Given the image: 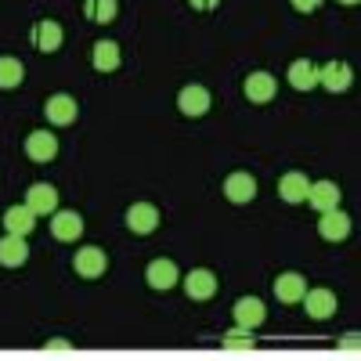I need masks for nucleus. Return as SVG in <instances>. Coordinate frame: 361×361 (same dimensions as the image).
I'll use <instances>...</instances> for the list:
<instances>
[{
    "label": "nucleus",
    "mask_w": 361,
    "mask_h": 361,
    "mask_svg": "<svg viewBox=\"0 0 361 361\" xmlns=\"http://www.w3.org/2000/svg\"><path fill=\"white\" fill-rule=\"evenodd\" d=\"M29 44H33L40 54H54L58 47L66 44V29H62V22H54V18H40L33 29H29Z\"/></svg>",
    "instance_id": "1"
},
{
    "label": "nucleus",
    "mask_w": 361,
    "mask_h": 361,
    "mask_svg": "<svg viewBox=\"0 0 361 361\" xmlns=\"http://www.w3.org/2000/svg\"><path fill=\"white\" fill-rule=\"evenodd\" d=\"M73 271L80 279H102L109 271V253L102 246H80V253L73 257Z\"/></svg>",
    "instance_id": "2"
},
{
    "label": "nucleus",
    "mask_w": 361,
    "mask_h": 361,
    "mask_svg": "<svg viewBox=\"0 0 361 361\" xmlns=\"http://www.w3.org/2000/svg\"><path fill=\"white\" fill-rule=\"evenodd\" d=\"M209 105H214V98H209V90L202 83H188V87H180V94H177V109L185 112L188 119H199L209 112Z\"/></svg>",
    "instance_id": "3"
},
{
    "label": "nucleus",
    "mask_w": 361,
    "mask_h": 361,
    "mask_svg": "<svg viewBox=\"0 0 361 361\" xmlns=\"http://www.w3.org/2000/svg\"><path fill=\"white\" fill-rule=\"evenodd\" d=\"M44 116H47L51 127H69V123H76L80 105H76L73 94H51V98L44 102Z\"/></svg>",
    "instance_id": "4"
},
{
    "label": "nucleus",
    "mask_w": 361,
    "mask_h": 361,
    "mask_svg": "<svg viewBox=\"0 0 361 361\" xmlns=\"http://www.w3.org/2000/svg\"><path fill=\"white\" fill-rule=\"evenodd\" d=\"M318 235L325 238V243H343V238L350 235V217L343 214L340 206L322 209L318 214Z\"/></svg>",
    "instance_id": "5"
},
{
    "label": "nucleus",
    "mask_w": 361,
    "mask_h": 361,
    "mask_svg": "<svg viewBox=\"0 0 361 361\" xmlns=\"http://www.w3.org/2000/svg\"><path fill=\"white\" fill-rule=\"evenodd\" d=\"M224 195H228V202H235V206L253 202V199H257V177L246 173V170L228 173V177H224Z\"/></svg>",
    "instance_id": "6"
},
{
    "label": "nucleus",
    "mask_w": 361,
    "mask_h": 361,
    "mask_svg": "<svg viewBox=\"0 0 361 361\" xmlns=\"http://www.w3.org/2000/svg\"><path fill=\"white\" fill-rule=\"evenodd\" d=\"M354 83V69L347 62H325L318 66V87L333 90V94H343V90H350Z\"/></svg>",
    "instance_id": "7"
},
{
    "label": "nucleus",
    "mask_w": 361,
    "mask_h": 361,
    "mask_svg": "<svg viewBox=\"0 0 361 361\" xmlns=\"http://www.w3.org/2000/svg\"><path fill=\"white\" fill-rule=\"evenodd\" d=\"M145 282L152 286L156 293H166V289L180 286V271H177V264H173V260L159 257V260L148 264V271H145Z\"/></svg>",
    "instance_id": "8"
},
{
    "label": "nucleus",
    "mask_w": 361,
    "mask_h": 361,
    "mask_svg": "<svg viewBox=\"0 0 361 361\" xmlns=\"http://www.w3.org/2000/svg\"><path fill=\"white\" fill-rule=\"evenodd\" d=\"M25 206L33 209L37 217H51L58 209V188L47 185V180H37V185H29V192H25Z\"/></svg>",
    "instance_id": "9"
},
{
    "label": "nucleus",
    "mask_w": 361,
    "mask_h": 361,
    "mask_svg": "<svg viewBox=\"0 0 361 361\" xmlns=\"http://www.w3.org/2000/svg\"><path fill=\"white\" fill-rule=\"evenodd\" d=\"M51 235L58 238V243H76V238L83 235V217L76 214V209H54L51 214Z\"/></svg>",
    "instance_id": "10"
},
{
    "label": "nucleus",
    "mask_w": 361,
    "mask_h": 361,
    "mask_svg": "<svg viewBox=\"0 0 361 361\" xmlns=\"http://www.w3.org/2000/svg\"><path fill=\"white\" fill-rule=\"evenodd\" d=\"M300 304H304V311L314 322H325V318L336 314V293L333 289H307L304 296H300Z\"/></svg>",
    "instance_id": "11"
},
{
    "label": "nucleus",
    "mask_w": 361,
    "mask_h": 361,
    "mask_svg": "<svg viewBox=\"0 0 361 361\" xmlns=\"http://www.w3.org/2000/svg\"><path fill=\"white\" fill-rule=\"evenodd\" d=\"M275 90H279V80L271 76V73H264V69L250 73V76H246V83H243V94H246L253 105L271 102V98H275Z\"/></svg>",
    "instance_id": "12"
},
{
    "label": "nucleus",
    "mask_w": 361,
    "mask_h": 361,
    "mask_svg": "<svg viewBox=\"0 0 361 361\" xmlns=\"http://www.w3.org/2000/svg\"><path fill=\"white\" fill-rule=\"evenodd\" d=\"M180 286H185V293L192 300H209L217 293V275L209 267H195V271H188V275L180 279Z\"/></svg>",
    "instance_id": "13"
},
{
    "label": "nucleus",
    "mask_w": 361,
    "mask_h": 361,
    "mask_svg": "<svg viewBox=\"0 0 361 361\" xmlns=\"http://www.w3.org/2000/svg\"><path fill=\"white\" fill-rule=\"evenodd\" d=\"M127 228H130L134 235H152V231L159 228V209H156L152 202H134V206L127 209Z\"/></svg>",
    "instance_id": "14"
},
{
    "label": "nucleus",
    "mask_w": 361,
    "mask_h": 361,
    "mask_svg": "<svg viewBox=\"0 0 361 361\" xmlns=\"http://www.w3.org/2000/svg\"><path fill=\"white\" fill-rule=\"evenodd\" d=\"M25 156L33 163H51L58 156V137L51 130H33L25 137Z\"/></svg>",
    "instance_id": "15"
},
{
    "label": "nucleus",
    "mask_w": 361,
    "mask_h": 361,
    "mask_svg": "<svg viewBox=\"0 0 361 361\" xmlns=\"http://www.w3.org/2000/svg\"><path fill=\"white\" fill-rule=\"evenodd\" d=\"M231 314H235V325H243V329H257V325H264L267 307H264V300H257V296H243V300H235Z\"/></svg>",
    "instance_id": "16"
},
{
    "label": "nucleus",
    "mask_w": 361,
    "mask_h": 361,
    "mask_svg": "<svg viewBox=\"0 0 361 361\" xmlns=\"http://www.w3.org/2000/svg\"><path fill=\"white\" fill-rule=\"evenodd\" d=\"M307 293V279L300 275V271H282L275 279V296L282 304H300V296Z\"/></svg>",
    "instance_id": "17"
},
{
    "label": "nucleus",
    "mask_w": 361,
    "mask_h": 361,
    "mask_svg": "<svg viewBox=\"0 0 361 361\" xmlns=\"http://www.w3.org/2000/svg\"><path fill=\"white\" fill-rule=\"evenodd\" d=\"M25 260H29L25 235H11V231H4V238H0V264H4V267H22Z\"/></svg>",
    "instance_id": "18"
},
{
    "label": "nucleus",
    "mask_w": 361,
    "mask_h": 361,
    "mask_svg": "<svg viewBox=\"0 0 361 361\" xmlns=\"http://www.w3.org/2000/svg\"><path fill=\"white\" fill-rule=\"evenodd\" d=\"M307 188H311V180L300 173V170H289V173H282L279 177V195H282V202H304L307 199Z\"/></svg>",
    "instance_id": "19"
},
{
    "label": "nucleus",
    "mask_w": 361,
    "mask_h": 361,
    "mask_svg": "<svg viewBox=\"0 0 361 361\" xmlns=\"http://www.w3.org/2000/svg\"><path fill=\"white\" fill-rule=\"evenodd\" d=\"M304 202H311L318 214H322V209H333V206H340V185H336V180H314V185L307 188Z\"/></svg>",
    "instance_id": "20"
},
{
    "label": "nucleus",
    "mask_w": 361,
    "mask_h": 361,
    "mask_svg": "<svg viewBox=\"0 0 361 361\" xmlns=\"http://www.w3.org/2000/svg\"><path fill=\"white\" fill-rule=\"evenodd\" d=\"M90 62H94V69L98 73H116L119 69V44L116 40H98L94 47H90Z\"/></svg>",
    "instance_id": "21"
},
{
    "label": "nucleus",
    "mask_w": 361,
    "mask_h": 361,
    "mask_svg": "<svg viewBox=\"0 0 361 361\" xmlns=\"http://www.w3.org/2000/svg\"><path fill=\"white\" fill-rule=\"evenodd\" d=\"M33 228H37V214H33L25 202L4 209V231H11V235H29Z\"/></svg>",
    "instance_id": "22"
},
{
    "label": "nucleus",
    "mask_w": 361,
    "mask_h": 361,
    "mask_svg": "<svg viewBox=\"0 0 361 361\" xmlns=\"http://www.w3.org/2000/svg\"><path fill=\"white\" fill-rule=\"evenodd\" d=\"M296 90H311L318 87V66L311 62V58H296V62L289 66V76H286Z\"/></svg>",
    "instance_id": "23"
},
{
    "label": "nucleus",
    "mask_w": 361,
    "mask_h": 361,
    "mask_svg": "<svg viewBox=\"0 0 361 361\" xmlns=\"http://www.w3.org/2000/svg\"><path fill=\"white\" fill-rule=\"evenodd\" d=\"M25 80V66L11 54H0V90H15Z\"/></svg>",
    "instance_id": "24"
},
{
    "label": "nucleus",
    "mask_w": 361,
    "mask_h": 361,
    "mask_svg": "<svg viewBox=\"0 0 361 361\" xmlns=\"http://www.w3.org/2000/svg\"><path fill=\"white\" fill-rule=\"evenodd\" d=\"M116 11H119V0H83V15H87V22L105 25V22L116 18Z\"/></svg>",
    "instance_id": "25"
},
{
    "label": "nucleus",
    "mask_w": 361,
    "mask_h": 361,
    "mask_svg": "<svg viewBox=\"0 0 361 361\" xmlns=\"http://www.w3.org/2000/svg\"><path fill=\"white\" fill-rule=\"evenodd\" d=\"M257 340H253V329H243L235 325L231 333H224V350H253Z\"/></svg>",
    "instance_id": "26"
},
{
    "label": "nucleus",
    "mask_w": 361,
    "mask_h": 361,
    "mask_svg": "<svg viewBox=\"0 0 361 361\" xmlns=\"http://www.w3.org/2000/svg\"><path fill=\"white\" fill-rule=\"evenodd\" d=\"M289 4H293L300 15H311V11H318V8H322V0H289Z\"/></svg>",
    "instance_id": "27"
},
{
    "label": "nucleus",
    "mask_w": 361,
    "mask_h": 361,
    "mask_svg": "<svg viewBox=\"0 0 361 361\" xmlns=\"http://www.w3.org/2000/svg\"><path fill=\"white\" fill-rule=\"evenodd\" d=\"M188 4L195 11H214V8H221V0H188Z\"/></svg>",
    "instance_id": "28"
},
{
    "label": "nucleus",
    "mask_w": 361,
    "mask_h": 361,
    "mask_svg": "<svg viewBox=\"0 0 361 361\" xmlns=\"http://www.w3.org/2000/svg\"><path fill=\"white\" fill-rule=\"evenodd\" d=\"M47 350H69V343H66V340H51Z\"/></svg>",
    "instance_id": "29"
},
{
    "label": "nucleus",
    "mask_w": 361,
    "mask_h": 361,
    "mask_svg": "<svg viewBox=\"0 0 361 361\" xmlns=\"http://www.w3.org/2000/svg\"><path fill=\"white\" fill-rule=\"evenodd\" d=\"M340 4H357V0H340Z\"/></svg>",
    "instance_id": "30"
}]
</instances>
